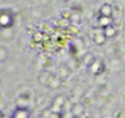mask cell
<instances>
[{
  "mask_svg": "<svg viewBox=\"0 0 125 118\" xmlns=\"http://www.w3.org/2000/svg\"><path fill=\"white\" fill-rule=\"evenodd\" d=\"M113 21H114V19H113V17H109V16H101V15H99V16H98V26H99L100 29H105L106 26H109V25H111V24H113Z\"/></svg>",
  "mask_w": 125,
  "mask_h": 118,
  "instance_id": "7",
  "label": "cell"
},
{
  "mask_svg": "<svg viewBox=\"0 0 125 118\" xmlns=\"http://www.w3.org/2000/svg\"><path fill=\"white\" fill-rule=\"evenodd\" d=\"M103 31H104V34H105L106 39H114V37L118 36V29L115 27L114 24L106 26L105 29H103Z\"/></svg>",
  "mask_w": 125,
  "mask_h": 118,
  "instance_id": "6",
  "label": "cell"
},
{
  "mask_svg": "<svg viewBox=\"0 0 125 118\" xmlns=\"http://www.w3.org/2000/svg\"><path fill=\"white\" fill-rule=\"evenodd\" d=\"M48 118H62L61 113H58V112H50V116Z\"/></svg>",
  "mask_w": 125,
  "mask_h": 118,
  "instance_id": "11",
  "label": "cell"
},
{
  "mask_svg": "<svg viewBox=\"0 0 125 118\" xmlns=\"http://www.w3.org/2000/svg\"><path fill=\"white\" fill-rule=\"evenodd\" d=\"M64 103H65V98L62 96H56L55 100L53 101V104H51V112L61 113V108L64 107Z\"/></svg>",
  "mask_w": 125,
  "mask_h": 118,
  "instance_id": "5",
  "label": "cell"
},
{
  "mask_svg": "<svg viewBox=\"0 0 125 118\" xmlns=\"http://www.w3.org/2000/svg\"><path fill=\"white\" fill-rule=\"evenodd\" d=\"M9 57V51L5 46H0V62L6 61Z\"/></svg>",
  "mask_w": 125,
  "mask_h": 118,
  "instance_id": "9",
  "label": "cell"
},
{
  "mask_svg": "<svg viewBox=\"0 0 125 118\" xmlns=\"http://www.w3.org/2000/svg\"><path fill=\"white\" fill-rule=\"evenodd\" d=\"M88 68H89V72L93 75V76H100V75L105 71V65H104V62L101 60L95 59L88 66Z\"/></svg>",
  "mask_w": 125,
  "mask_h": 118,
  "instance_id": "2",
  "label": "cell"
},
{
  "mask_svg": "<svg viewBox=\"0 0 125 118\" xmlns=\"http://www.w3.org/2000/svg\"><path fill=\"white\" fill-rule=\"evenodd\" d=\"M44 36H45V35H44L43 33H40V31H38V33H35V34H34L33 39H34V41H36V42H40V41H43V40H44V39H43Z\"/></svg>",
  "mask_w": 125,
  "mask_h": 118,
  "instance_id": "10",
  "label": "cell"
},
{
  "mask_svg": "<svg viewBox=\"0 0 125 118\" xmlns=\"http://www.w3.org/2000/svg\"><path fill=\"white\" fill-rule=\"evenodd\" d=\"M14 21H15V16L11 9H8V8L0 9V30L10 29L14 25Z\"/></svg>",
  "mask_w": 125,
  "mask_h": 118,
  "instance_id": "1",
  "label": "cell"
},
{
  "mask_svg": "<svg viewBox=\"0 0 125 118\" xmlns=\"http://www.w3.org/2000/svg\"><path fill=\"white\" fill-rule=\"evenodd\" d=\"M61 1H69V0H61Z\"/></svg>",
  "mask_w": 125,
  "mask_h": 118,
  "instance_id": "13",
  "label": "cell"
},
{
  "mask_svg": "<svg viewBox=\"0 0 125 118\" xmlns=\"http://www.w3.org/2000/svg\"><path fill=\"white\" fill-rule=\"evenodd\" d=\"M0 118H4V113H3L1 110H0Z\"/></svg>",
  "mask_w": 125,
  "mask_h": 118,
  "instance_id": "12",
  "label": "cell"
},
{
  "mask_svg": "<svg viewBox=\"0 0 125 118\" xmlns=\"http://www.w3.org/2000/svg\"><path fill=\"white\" fill-rule=\"evenodd\" d=\"M31 117V113H30V110L28 107H16V108L13 111L10 118H30Z\"/></svg>",
  "mask_w": 125,
  "mask_h": 118,
  "instance_id": "4",
  "label": "cell"
},
{
  "mask_svg": "<svg viewBox=\"0 0 125 118\" xmlns=\"http://www.w3.org/2000/svg\"><path fill=\"white\" fill-rule=\"evenodd\" d=\"M99 15L101 16H109V17H113V6L108 3L103 4L99 9Z\"/></svg>",
  "mask_w": 125,
  "mask_h": 118,
  "instance_id": "8",
  "label": "cell"
},
{
  "mask_svg": "<svg viewBox=\"0 0 125 118\" xmlns=\"http://www.w3.org/2000/svg\"><path fill=\"white\" fill-rule=\"evenodd\" d=\"M91 39L94 41V44H96V45H104L106 42V36L105 34H104V31L103 29H95L93 31V35H91Z\"/></svg>",
  "mask_w": 125,
  "mask_h": 118,
  "instance_id": "3",
  "label": "cell"
}]
</instances>
